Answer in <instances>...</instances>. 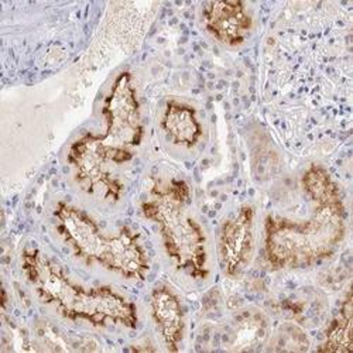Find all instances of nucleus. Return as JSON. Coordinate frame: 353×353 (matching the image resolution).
<instances>
[{
    "label": "nucleus",
    "mask_w": 353,
    "mask_h": 353,
    "mask_svg": "<svg viewBox=\"0 0 353 353\" xmlns=\"http://www.w3.org/2000/svg\"><path fill=\"white\" fill-rule=\"evenodd\" d=\"M254 248V210L243 205L225 221L218 238V254L223 273L239 276L252 260Z\"/></svg>",
    "instance_id": "obj_6"
},
{
    "label": "nucleus",
    "mask_w": 353,
    "mask_h": 353,
    "mask_svg": "<svg viewBox=\"0 0 353 353\" xmlns=\"http://www.w3.org/2000/svg\"><path fill=\"white\" fill-rule=\"evenodd\" d=\"M161 128L174 144L187 149L196 145L202 137V125L195 109L179 101L167 102L161 117Z\"/></svg>",
    "instance_id": "obj_9"
},
{
    "label": "nucleus",
    "mask_w": 353,
    "mask_h": 353,
    "mask_svg": "<svg viewBox=\"0 0 353 353\" xmlns=\"http://www.w3.org/2000/svg\"><path fill=\"white\" fill-rule=\"evenodd\" d=\"M52 216L58 234L81 260L129 280H144L149 274V254L129 226L108 233L90 214L68 202H58Z\"/></svg>",
    "instance_id": "obj_4"
},
{
    "label": "nucleus",
    "mask_w": 353,
    "mask_h": 353,
    "mask_svg": "<svg viewBox=\"0 0 353 353\" xmlns=\"http://www.w3.org/2000/svg\"><path fill=\"white\" fill-rule=\"evenodd\" d=\"M301 184L311 202L310 218L291 221L270 215L264 222V254L274 270L315 266L330 259L345 239L347 214L330 172L312 164Z\"/></svg>",
    "instance_id": "obj_2"
},
{
    "label": "nucleus",
    "mask_w": 353,
    "mask_h": 353,
    "mask_svg": "<svg viewBox=\"0 0 353 353\" xmlns=\"http://www.w3.org/2000/svg\"><path fill=\"white\" fill-rule=\"evenodd\" d=\"M103 133L77 139L67 156L77 184L88 195L117 202L125 185L114 167L130 161L143 140V119L130 72L116 77L102 106Z\"/></svg>",
    "instance_id": "obj_1"
},
{
    "label": "nucleus",
    "mask_w": 353,
    "mask_h": 353,
    "mask_svg": "<svg viewBox=\"0 0 353 353\" xmlns=\"http://www.w3.org/2000/svg\"><path fill=\"white\" fill-rule=\"evenodd\" d=\"M190 205V185L184 180H170L153 185L141 212L157 226L164 250L176 270L194 280H203L210 274L208 243Z\"/></svg>",
    "instance_id": "obj_5"
},
{
    "label": "nucleus",
    "mask_w": 353,
    "mask_h": 353,
    "mask_svg": "<svg viewBox=\"0 0 353 353\" xmlns=\"http://www.w3.org/2000/svg\"><path fill=\"white\" fill-rule=\"evenodd\" d=\"M150 311L167 350H180L185 332V315L176 294L167 285L156 287L150 297Z\"/></svg>",
    "instance_id": "obj_8"
},
{
    "label": "nucleus",
    "mask_w": 353,
    "mask_h": 353,
    "mask_svg": "<svg viewBox=\"0 0 353 353\" xmlns=\"http://www.w3.org/2000/svg\"><path fill=\"white\" fill-rule=\"evenodd\" d=\"M21 270L37 297L65 319L101 328L137 327V308L123 294L108 285L83 287L37 249L23 252Z\"/></svg>",
    "instance_id": "obj_3"
},
{
    "label": "nucleus",
    "mask_w": 353,
    "mask_h": 353,
    "mask_svg": "<svg viewBox=\"0 0 353 353\" xmlns=\"http://www.w3.org/2000/svg\"><path fill=\"white\" fill-rule=\"evenodd\" d=\"M318 350L323 352H350L352 350V297L350 292L330 323L322 345Z\"/></svg>",
    "instance_id": "obj_10"
},
{
    "label": "nucleus",
    "mask_w": 353,
    "mask_h": 353,
    "mask_svg": "<svg viewBox=\"0 0 353 353\" xmlns=\"http://www.w3.org/2000/svg\"><path fill=\"white\" fill-rule=\"evenodd\" d=\"M207 32L219 43L238 47L252 30V16L242 2H208L202 8Z\"/></svg>",
    "instance_id": "obj_7"
}]
</instances>
